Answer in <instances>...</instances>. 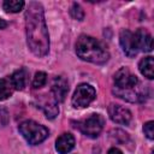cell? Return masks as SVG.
Here are the masks:
<instances>
[{
  "instance_id": "obj_1",
  "label": "cell",
  "mask_w": 154,
  "mask_h": 154,
  "mask_svg": "<svg viewBox=\"0 0 154 154\" xmlns=\"http://www.w3.org/2000/svg\"><path fill=\"white\" fill-rule=\"evenodd\" d=\"M25 31L30 51L37 57H45L49 51V37L43 7L40 2H29L25 11Z\"/></svg>"
},
{
  "instance_id": "obj_2",
  "label": "cell",
  "mask_w": 154,
  "mask_h": 154,
  "mask_svg": "<svg viewBox=\"0 0 154 154\" xmlns=\"http://www.w3.org/2000/svg\"><path fill=\"white\" fill-rule=\"evenodd\" d=\"M76 53L82 60L97 65L105 64L109 59V53L105 45L88 35H81L78 37L76 42Z\"/></svg>"
},
{
  "instance_id": "obj_3",
  "label": "cell",
  "mask_w": 154,
  "mask_h": 154,
  "mask_svg": "<svg viewBox=\"0 0 154 154\" xmlns=\"http://www.w3.org/2000/svg\"><path fill=\"white\" fill-rule=\"evenodd\" d=\"M19 132L29 144H38L48 137V129L34 120H25L18 126Z\"/></svg>"
},
{
  "instance_id": "obj_4",
  "label": "cell",
  "mask_w": 154,
  "mask_h": 154,
  "mask_svg": "<svg viewBox=\"0 0 154 154\" xmlns=\"http://www.w3.org/2000/svg\"><path fill=\"white\" fill-rule=\"evenodd\" d=\"M103 124H105V119L100 114H90L88 118L78 122L77 128L87 137L95 138L102 131Z\"/></svg>"
},
{
  "instance_id": "obj_5",
  "label": "cell",
  "mask_w": 154,
  "mask_h": 154,
  "mask_svg": "<svg viewBox=\"0 0 154 154\" xmlns=\"http://www.w3.org/2000/svg\"><path fill=\"white\" fill-rule=\"evenodd\" d=\"M95 96H96V91L94 87L87 83H82L76 88L71 102L75 108H84L88 107L91 101H94Z\"/></svg>"
},
{
  "instance_id": "obj_6",
  "label": "cell",
  "mask_w": 154,
  "mask_h": 154,
  "mask_svg": "<svg viewBox=\"0 0 154 154\" xmlns=\"http://www.w3.org/2000/svg\"><path fill=\"white\" fill-rule=\"evenodd\" d=\"M138 79L137 77L131 73V71L126 67H122L119 69L116 75H114V88L117 89H122V90H126V89H134L137 88L138 85Z\"/></svg>"
},
{
  "instance_id": "obj_7",
  "label": "cell",
  "mask_w": 154,
  "mask_h": 154,
  "mask_svg": "<svg viewBox=\"0 0 154 154\" xmlns=\"http://www.w3.org/2000/svg\"><path fill=\"white\" fill-rule=\"evenodd\" d=\"M119 42H120V46L123 48V52L132 58L135 57L137 53H138V49H137V45H136V40H135V35L134 32H131L130 30L128 29H124L120 31V35H119Z\"/></svg>"
},
{
  "instance_id": "obj_8",
  "label": "cell",
  "mask_w": 154,
  "mask_h": 154,
  "mask_svg": "<svg viewBox=\"0 0 154 154\" xmlns=\"http://www.w3.org/2000/svg\"><path fill=\"white\" fill-rule=\"evenodd\" d=\"M108 116L117 124L128 125L131 120V112L128 108L116 103H111L108 106Z\"/></svg>"
},
{
  "instance_id": "obj_9",
  "label": "cell",
  "mask_w": 154,
  "mask_h": 154,
  "mask_svg": "<svg viewBox=\"0 0 154 154\" xmlns=\"http://www.w3.org/2000/svg\"><path fill=\"white\" fill-rule=\"evenodd\" d=\"M69 91V84L67 81L61 77V76H57L53 82H52V88H51V93L53 95V97L55 99L57 102H61L65 100V96L67 95Z\"/></svg>"
},
{
  "instance_id": "obj_10",
  "label": "cell",
  "mask_w": 154,
  "mask_h": 154,
  "mask_svg": "<svg viewBox=\"0 0 154 154\" xmlns=\"http://www.w3.org/2000/svg\"><path fill=\"white\" fill-rule=\"evenodd\" d=\"M38 107L45 112L46 117L53 119L58 116V102L53 97V95H43L38 99Z\"/></svg>"
},
{
  "instance_id": "obj_11",
  "label": "cell",
  "mask_w": 154,
  "mask_h": 154,
  "mask_svg": "<svg viewBox=\"0 0 154 154\" xmlns=\"http://www.w3.org/2000/svg\"><path fill=\"white\" fill-rule=\"evenodd\" d=\"M135 40H136V45H137V49L138 52L142 51V52H150L152 48H153V38L150 36V34L143 29V28H140L137 29L135 32Z\"/></svg>"
},
{
  "instance_id": "obj_12",
  "label": "cell",
  "mask_w": 154,
  "mask_h": 154,
  "mask_svg": "<svg viewBox=\"0 0 154 154\" xmlns=\"http://www.w3.org/2000/svg\"><path fill=\"white\" fill-rule=\"evenodd\" d=\"M73 147H75V137L71 134L64 132L57 138L55 149L59 154H67L73 149Z\"/></svg>"
},
{
  "instance_id": "obj_13",
  "label": "cell",
  "mask_w": 154,
  "mask_h": 154,
  "mask_svg": "<svg viewBox=\"0 0 154 154\" xmlns=\"http://www.w3.org/2000/svg\"><path fill=\"white\" fill-rule=\"evenodd\" d=\"M113 93L123 99V100H126L129 102H142L144 101V94L142 91H140L137 88H134V89H126V90H122V89H117V88H113Z\"/></svg>"
},
{
  "instance_id": "obj_14",
  "label": "cell",
  "mask_w": 154,
  "mask_h": 154,
  "mask_svg": "<svg viewBox=\"0 0 154 154\" xmlns=\"http://www.w3.org/2000/svg\"><path fill=\"white\" fill-rule=\"evenodd\" d=\"M26 81H28V72L25 69H19L14 71L10 77V82L13 89H17V90H23L26 85Z\"/></svg>"
},
{
  "instance_id": "obj_15",
  "label": "cell",
  "mask_w": 154,
  "mask_h": 154,
  "mask_svg": "<svg viewBox=\"0 0 154 154\" xmlns=\"http://www.w3.org/2000/svg\"><path fill=\"white\" fill-rule=\"evenodd\" d=\"M153 67H154V61H153V57H150V55L143 58L138 63V70H140V72L144 77H147L148 79H153V77H154Z\"/></svg>"
},
{
  "instance_id": "obj_16",
  "label": "cell",
  "mask_w": 154,
  "mask_h": 154,
  "mask_svg": "<svg viewBox=\"0 0 154 154\" xmlns=\"http://www.w3.org/2000/svg\"><path fill=\"white\" fill-rule=\"evenodd\" d=\"M13 93V87L10 82V78H1L0 79V101L10 97Z\"/></svg>"
},
{
  "instance_id": "obj_17",
  "label": "cell",
  "mask_w": 154,
  "mask_h": 154,
  "mask_svg": "<svg viewBox=\"0 0 154 154\" xmlns=\"http://www.w3.org/2000/svg\"><path fill=\"white\" fill-rule=\"evenodd\" d=\"M2 7L6 12L17 13L24 7V1H22V0H6V1H4Z\"/></svg>"
},
{
  "instance_id": "obj_18",
  "label": "cell",
  "mask_w": 154,
  "mask_h": 154,
  "mask_svg": "<svg viewBox=\"0 0 154 154\" xmlns=\"http://www.w3.org/2000/svg\"><path fill=\"white\" fill-rule=\"evenodd\" d=\"M47 82V75L42 71H38L35 73V77L32 79V87L35 89H38V88H42Z\"/></svg>"
},
{
  "instance_id": "obj_19",
  "label": "cell",
  "mask_w": 154,
  "mask_h": 154,
  "mask_svg": "<svg viewBox=\"0 0 154 154\" xmlns=\"http://www.w3.org/2000/svg\"><path fill=\"white\" fill-rule=\"evenodd\" d=\"M70 14L73 19H77V20H82L84 18V12L82 10V7L78 5V4H73L70 8Z\"/></svg>"
},
{
  "instance_id": "obj_20",
  "label": "cell",
  "mask_w": 154,
  "mask_h": 154,
  "mask_svg": "<svg viewBox=\"0 0 154 154\" xmlns=\"http://www.w3.org/2000/svg\"><path fill=\"white\" fill-rule=\"evenodd\" d=\"M153 128H154V123L152 120L147 122L144 125H143V132L144 135L149 138V140H153L154 138V131H153Z\"/></svg>"
},
{
  "instance_id": "obj_21",
  "label": "cell",
  "mask_w": 154,
  "mask_h": 154,
  "mask_svg": "<svg viewBox=\"0 0 154 154\" xmlns=\"http://www.w3.org/2000/svg\"><path fill=\"white\" fill-rule=\"evenodd\" d=\"M8 119H10V114L7 109L4 107H0V129L4 128L8 123Z\"/></svg>"
},
{
  "instance_id": "obj_22",
  "label": "cell",
  "mask_w": 154,
  "mask_h": 154,
  "mask_svg": "<svg viewBox=\"0 0 154 154\" xmlns=\"http://www.w3.org/2000/svg\"><path fill=\"white\" fill-rule=\"evenodd\" d=\"M107 154H123V152H122L120 149H118V148L113 147V148H111V149L108 150V153H107Z\"/></svg>"
},
{
  "instance_id": "obj_23",
  "label": "cell",
  "mask_w": 154,
  "mask_h": 154,
  "mask_svg": "<svg viewBox=\"0 0 154 154\" xmlns=\"http://www.w3.org/2000/svg\"><path fill=\"white\" fill-rule=\"evenodd\" d=\"M6 26H7V23H6L4 19L0 18V29H4V28H6Z\"/></svg>"
}]
</instances>
